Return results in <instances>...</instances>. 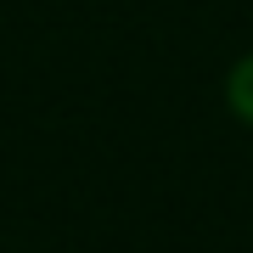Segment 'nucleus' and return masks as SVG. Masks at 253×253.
<instances>
[{
	"mask_svg": "<svg viewBox=\"0 0 253 253\" xmlns=\"http://www.w3.org/2000/svg\"><path fill=\"white\" fill-rule=\"evenodd\" d=\"M225 96H231L236 118H248V124H253V56H242V62L231 68V84H225Z\"/></svg>",
	"mask_w": 253,
	"mask_h": 253,
	"instance_id": "obj_1",
	"label": "nucleus"
}]
</instances>
